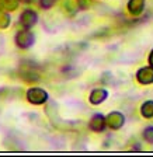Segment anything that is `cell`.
I'll list each match as a JSON object with an SVG mask.
<instances>
[{"mask_svg":"<svg viewBox=\"0 0 153 157\" xmlns=\"http://www.w3.org/2000/svg\"><path fill=\"white\" fill-rule=\"evenodd\" d=\"M27 100H28L31 104L41 105L48 100V93H46L44 88H39V87L29 88L28 91H27Z\"/></svg>","mask_w":153,"mask_h":157,"instance_id":"obj_1","label":"cell"},{"mask_svg":"<svg viewBox=\"0 0 153 157\" xmlns=\"http://www.w3.org/2000/svg\"><path fill=\"white\" fill-rule=\"evenodd\" d=\"M16 44L18 48L21 49H27L34 44V34L28 29H23V31H18L16 35Z\"/></svg>","mask_w":153,"mask_h":157,"instance_id":"obj_2","label":"cell"},{"mask_svg":"<svg viewBox=\"0 0 153 157\" xmlns=\"http://www.w3.org/2000/svg\"><path fill=\"white\" fill-rule=\"evenodd\" d=\"M136 80L143 86L153 83V67L152 66H143L136 72Z\"/></svg>","mask_w":153,"mask_h":157,"instance_id":"obj_3","label":"cell"},{"mask_svg":"<svg viewBox=\"0 0 153 157\" xmlns=\"http://www.w3.org/2000/svg\"><path fill=\"white\" fill-rule=\"evenodd\" d=\"M124 122H125V117L121 114V112H111V114L105 118V124H107V126H110L111 129H114V131L115 129L122 128Z\"/></svg>","mask_w":153,"mask_h":157,"instance_id":"obj_4","label":"cell"},{"mask_svg":"<svg viewBox=\"0 0 153 157\" xmlns=\"http://www.w3.org/2000/svg\"><path fill=\"white\" fill-rule=\"evenodd\" d=\"M37 20H38V16H37V13L34 10H26V11L21 14V17H20V24H21L24 28L28 29L35 25Z\"/></svg>","mask_w":153,"mask_h":157,"instance_id":"obj_5","label":"cell"},{"mask_svg":"<svg viewBox=\"0 0 153 157\" xmlns=\"http://www.w3.org/2000/svg\"><path fill=\"white\" fill-rule=\"evenodd\" d=\"M88 126H90L91 131H94V132H103L105 129V126H107V124H105V117L101 114H96L94 117L90 119Z\"/></svg>","mask_w":153,"mask_h":157,"instance_id":"obj_6","label":"cell"},{"mask_svg":"<svg viewBox=\"0 0 153 157\" xmlns=\"http://www.w3.org/2000/svg\"><path fill=\"white\" fill-rule=\"evenodd\" d=\"M107 97H108L107 90H104V88H94V90L90 93L88 101H90L91 104L98 105V104H101L103 101H105V98Z\"/></svg>","mask_w":153,"mask_h":157,"instance_id":"obj_7","label":"cell"},{"mask_svg":"<svg viewBox=\"0 0 153 157\" xmlns=\"http://www.w3.org/2000/svg\"><path fill=\"white\" fill-rule=\"evenodd\" d=\"M145 9V0H129L128 2V11L132 16H139Z\"/></svg>","mask_w":153,"mask_h":157,"instance_id":"obj_8","label":"cell"},{"mask_svg":"<svg viewBox=\"0 0 153 157\" xmlns=\"http://www.w3.org/2000/svg\"><path fill=\"white\" fill-rule=\"evenodd\" d=\"M140 115L143 118H153V101H146L140 107Z\"/></svg>","mask_w":153,"mask_h":157,"instance_id":"obj_9","label":"cell"},{"mask_svg":"<svg viewBox=\"0 0 153 157\" xmlns=\"http://www.w3.org/2000/svg\"><path fill=\"white\" fill-rule=\"evenodd\" d=\"M21 77L24 78V82H28V83H35L39 80V76L37 73H34L33 70H28L27 73H21Z\"/></svg>","mask_w":153,"mask_h":157,"instance_id":"obj_10","label":"cell"},{"mask_svg":"<svg viewBox=\"0 0 153 157\" xmlns=\"http://www.w3.org/2000/svg\"><path fill=\"white\" fill-rule=\"evenodd\" d=\"M3 4L7 11H14L18 7V0H4Z\"/></svg>","mask_w":153,"mask_h":157,"instance_id":"obj_11","label":"cell"},{"mask_svg":"<svg viewBox=\"0 0 153 157\" xmlns=\"http://www.w3.org/2000/svg\"><path fill=\"white\" fill-rule=\"evenodd\" d=\"M10 25V16L7 13H0V28L4 29Z\"/></svg>","mask_w":153,"mask_h":157,"instance_id":"obj_12","label":"cell"},{"mask_svg":"<svg viewBox=\"0 0 153 157\" xmlns=\"http://www.w3.org/2000/svg\"><path fill=\"white\" fill-rule=\"evenodd\" d=\"M143 139L147 143L153 144V126H147L143 131Z\"/></svg>","mask_w":153,"mask_h":157,"instance_id":"obj_13","label":"cell"},{"mask_svg":"<svg viewBox=\"0 0 153 157\" xmlns=\"http://www.w3.org/2000/svg\"><path fill=\"white\" fill-rule=\"evenodd\" d=\"M63 9L66 10V13H69V16H73V14L76 13V9L73 7V4L70 3V2H66V3L63 4Z\"/></svg>","mask_w":153,"mask_h":157,"instance_id":"obj_14","label":"cell"},{"mask_svg":"<svg viewBox=\"0 0 153 157\" xmlns=\"http://www.w3.org/2000/svg\"><path fill=\"white\" fill-rule=\"evenodd\" d=\"M55 4V0H41V7L44 9H49Z\"/></svg>","mask_w":153,"mask_h":157,"instance_id":"obj_15","label":"cell"},{"mask_svg":"<svg viewBox=\"0 0 153 157\" xmlns=\"http://www.w3.org/2000/svg\"><path fill=\"white\" fill-rule=\"evenodd\" d=\"M149 65L153 67V49H152V52H150V55H149Z\"/></svg>","mask_w":153,"mask_h":157,"instance_id":"obj_16","label":"cell"},{"mask_svg":"<svg viewBox=\"0 0 153 157\" xmlns=\"http://www.w3.org/2000/svg\"><path fill=\"white\" fill-rule=\"evenodd\" d=\"M20 2H24V3H29V0H20Z\"/></svg>","mask_w":153,"mask_h":157,"instance_id":"obj_17","label":"cell"}]
</instances>
